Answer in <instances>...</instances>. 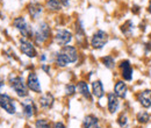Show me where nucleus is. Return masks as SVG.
<instances>
[{
	"instance_id": "30",
	"label": "nucleus",
	"mask_w": 151,
	"mask_h": 128,
	"mask_svg": "<svg viewBox=\"0 0 151 128\" xmlns=\"http://www.w3.org/2000/svg\"><path fill=\"white\" fill-rule=\"evenodd\" d=\"M148 9H149V12L151 13V1H150V4H149V7H148Z\"/></svg>"
},
{
	"instance_id": "22",
	"label": "nucleus",
	"mask_w": 151,
	"mask_h": 128,
	"mask_svg": "<svg viewBox=\"0 0 151 128\" xmlns=\"http://www.w3.org/2000/svg\"><path fill=\"white\" fill-rule=\"evenodd\" d=\"M102 62H104V64H105L108 69H113L114 67H115V62H114L113 57H111V56L104 57V58H102Z\"/></svg>"
},
{
	"instance_id": "18",
	"label": "nucleus",
	"mask_w": 151,
	"mask_h": 128,
	"mask_svg": "<svg viewBox=\"0 0 151 128\" xmlns=\"http://www.w3.org/2000/svg\"><path fill=\"white\" fill-rule=\"evenodd\" d=\"M84 128H99L98 119L94 115H87L84 120Z\"/></svg>"
},
{
	"instance_id": "21",
	"label": "nucleus",
	"mask_w": 151,
	"mask_h": 128,
	"mask_svg": "<svg viewBox=\"0 0 151 128\" xmlns=\"http://www.w3.org/2000/svg\"><path fill=\"white\" fill-rule=\"evenodd\" d=\"M137 119H138V121L139 122H142V124H144V122H148L149 121V119H150V114L148 113V112H139L138 114H137Z\"/></svg>"
},
{
	"instance_id": "2",
	"label": "nucleus",
	"mask_w": 151,
	"mask_h": 128,
	"mask_svg": "<svg viewBox=\"0 0 151 128\" xmlns=\"http://www.w3.org/2000/svg\"><path fill=\"white\" fill-rule=\"evenodd\" d=\"M108 41V35L107 33H105L104 30H98L95 33L93 37H92V41H91V44L94 49H101Z\"/></svg>"
},
{
	"instance_id": "16",
	"label": "nucleus",
	"mask_w": 151,
	"mask_h": 128,
	"mask_svg": "<svg viewBox=\"0 0 151 128\" xmlns=\"http://www.w3.org/2000/svg\"><path fill=\"white\" fill-rule=\"evenodd\" d=\"M28 11H29V14L32 15V18L36 19L40 17V14L42 13V6L40 4H30L28 6Z\"/></svg>"
},
{
	"instance_id": "7",
	"label": "nucleus",
	"mask_w": 151,
	"mask_h": 128,
	"mask_svg": "<svg viewBox=\"0 0 151 128\" xmlns=\"http://www.w3.org/2000/svg\"><path fill=\"white\" fill-rule=\"evenodd\" d=\"M20 43H21V51L24 55H27L28 57H35L36 56V50L29 41H27L26 38H21Z\"/></svg>"
},
{
	"instance_id": "9",
	"label": "nucleus",
	"mask_w": 151,
	"mask_h": 128,
	"mask_svg": "<svg viewBox=\"0 0 151 128\" xmlns=\"http://www.w3.org/2000/svg\"><path fill=\"white\" fill-rule=\"evenodd\" d=\"M137 99H138L139 104L143 107H145V108L151 107V90H144V91H142L137 95Z\"/></svg>"
},
{
	"instance_id": "15",
	"label": "nucleus",
	"mask_w": 151,
	"mask_h": 128,
	"mask_svg": "<svg viewBox=\"0 0 151 128\" xmlns=\"http://www.w3.org/2000/svg\"><path fill=\"white\" fill-rule=\"evenodd\" d=\"M119 107V99L115 93H109L108 94V110L111 113H115Z\"/></svg>"
},
{
	"instance_id": "20",
	"label": "nucleus",
	"mask_w": 151,
	"mask_h": 128,
	"mask_svg": "<svg viewBox=\"0 0 151 128\" xmlns=\"http://www.w3.org/2000/svg\"><path fill=\"white\" fill-rule=\"evenodd\" d=\"M47 6L51 11H59L62 8L59 0H47Z\"/></svg>"
},
{
	"instance_id": "10",
	"label": "nucleus",
	"mask_w": 151,
	"mask_h": 128,
	"mask_svg": "<svg viewBox=\"0 0 151 128\" xmlns=\"http://www.w3.org/2000/svg\"><path fill=\"white\" fill-rule=\"evenodd\" d=\"M27 85L28 88L34 92H37L40 93L41 92V86H40V82H38V78L36 76V73L32 72L29 73L28 76V80H27Z\"/></svg>"
},
{
	"instance_id": "5",
	"label": "nucleus",
	"mask_w": 151,
	"mask_h": 128,
	"mask_svg": "<svg viewBox=\"0 0 151 128\" xmlns=\"http://www.w3.org/2000/svg\"><path fill=\"white\" fill-rule=\"evenodd\" d=\"M0 106L9 114H14L15 113L14 103L11 99V97H8L7 94H0Z\"/></svg>"
},
{
	"instance_id": "8",
	"label": "nucleus",
	"mask_w": 151,
	"mask_h": 128,
	"mask_svg": "<svg viewBox=\"0 0 151 128\" xmlns=\"http://www.w3.org/2000/svg\"><path fill=\"white\" fill-rule=\"evenodd\" d=\"M55 40H56L57 44H59V46H65V44H68V43L72 40V35H71L70 32H68V30H65V29H62V30H58V32H57Z\"/></svg>"
},
{
	"instance_id": "27",
	"label": "nucleus",
	"mask_w": 151,
	"mask_h": 128,
	"mask_svg": "<svg viewBox=\"0 0 151 128\" xmlns=\"http://www.w3.org/2000/svg\"><path fill=\"white\" fill-rule=\"evenodd\" d=\"M54 128H65V126H64L62 122H56L55 126H54Z\"/></svg>"
},
{
	"instance_id": "19",
	"label": "nucleus",
	"mask_w": 151,
	"mask_h": 128,
	"mask_svg": "<svg viewBox=\"0 0 151 128\" xmlns=\"http://www.w3.org/2000/svg\"><path fill=\"white\" fill-rule=\"evenodd\" d=\"M92 89H93V94L96 98H101L104 95V86L100 80H95L92 83Z\"/></svg>"
},
{
	"instance_id": "4",
	"label": "nucleus",
	"mask_w": 151,
	"mask_h": 128,
	"mask_svg": "<svg viewBox=\"0 0 151 128\" xmlns=\"http://www.w3.org/2000/svg\"><path fill=\"white\" fill-rule=\"evenodd\" d=\"M14 26L20 30V33L24 37H30L32 36V29L28 26V23L26 22V20L23 18H17L14 20Z\"/></svg>"
},
{
	"instance_id": "17",
	"label": "nucleus",
	"mask_w": 151,
	"mask_h": 128,
	"mask_svg": "<svg viewBox=\"0 0 151 128\" xmlns=\"http://www.w3.org/2000/svg\"><path fill=\"white\" fill-rule=\"evenodd\" d=\"M78 91L80 92V94H83L86 99L88 100H92V97H91V93H90V90H88V86L85 82H79L78 83Z\"/></svg>"
},
{
	"instance_id": "1",
	"label": "nucleus",
	"mask_w": 151,
	"mask_h": 128,
	"mask_svg": "<svg viewBox=\"0 0 151 128\" xmlns=\"http://www.w3.org/2000/svg\"><path fill=\"white\" fill-rule=\"evenodd\" d=\"M11 85L19 97H27L28 95L27 85L24 84V82L21 77H18V76L11 77Z\"/></svg>"
},
{
	"instance_id": "29",
	"label": "nucleus",
	"mask_w": 151,
	"mask_h": 128,
	"mask_svg": "<svg viewBox=\"0 0 151 128\" xmlns=\"http://www.w3.org/2000/svg\"><path fill=\"white\" fill-rule=\"evenodd\" d=\"M2 86H4V79H2L1 77H0V89H1Z\"/></svg>"
},
{
	"instance_id": "28",
	"label": "nucleus",
	"mask_w": 151,
	"mask_h": 128,
	"mask_svg": "<svg viewBox=\"0 0 151 128\" xmlns=\"http://www.w3.org/2000/svg\"><path fill=\"white\" fill-rule=\"evenodd\" d=\"M64 6H69V0H59Z\"/></svg>"
},
{
	"instance_id": "11",
	"label": "nucleus",
	"mask_w": 151,
	"mask_h": 128,
	"mask_svg": "<svg viewBox=\"0 0 151 128\" xmlns=\"http://www.w3.org/2000/svg\"><path fill=\"white\" fill-rule=\"evenodd\" d=\"M120 68H121V71H122V77H123L126 80H132V65H130V63H129V61H123V62H121Z\"/></svg>"
},
{
	"instance_id": "24",
	"label": "nucleus",
	"mask_w": 151,
	"mask_h": 128,
	"mask_svg": "<svg viewBox=\"0 0 151 128\" xmlns=\"http://www.w3.org/2000/svg\"><path fill=\"white\" fill-rule=\"evenodd\" d=\"M36 128H51L50 127V125H49V122L47 121V120H37L36 121Z\"/></svg>"
},
{
	"instance_id": "13",
	"label": "nucleus",
	"mask_w": 151,
	"mask_h": 128,
	"mask_svg": "<svg viewBox=\"0 0 151 128\" xmlns=\"http://www.w3.org/2000/svg\"><path fill=\"white\" fill-rule=\"evenodd\" d=\"M114 92H115V94H116L117 97L124 98L126 94H127V85H126V83L122 82V80L116 82V84H115V86H114Z\"/></svg>"
},
{
	"instance_id": "26",
	"label": "nucleus",
	"mask_w": 151,
	"mask_h": 128,
	"mask_svg": "<svg viewBox=\"0 0 151 128\" xmlns=\"http://www.w3.org/2000/svg\"><path fill=\"white\" fill-rule=\"evenodd\" d=\"M65 92H66V94H69V95H72V94H75L76 88L73 86V85L69 84V85H66V86H65Z\"/></svg>"
},
{
	"instance_id": "25",
	"label": "nucleus",
	"mask_w": 151,
	"mask_h": 128,
	"mask_svg": "<svg viewBox=\"0 0 151 128\" xmlns=\"http://www.w3.org/2000/svg\"><path fill=\"white\" fill-rule=\"evenodd\" d=\"M127 121H128V120H127V115H126L124 113L119 116V121H117V122H119L120 126H126V125H127Z\"/></svg>"
},
{
	"instance_id": "6",
	"label": "nucleus",
	"mask_w": 151,
	"mask_h": 128,
	"mask_svg": "<svg viewBox=\"0 0 151 128\" xmlns=\"http://www.w3.org/2000/svg\"><path fill=\"white\" fill-rule=\"evenodd\" d=\"M60 54L66 58L68 63H73V62L77 61V58H78V54H77L76 48L75 47H71V46H65L62 49Z\"/></svg>"
},
{
	"instance_id": "12",
	"label": "nucleus",
	"mask_w": 151,
	"mask_h": 128,
	"mask_svg": "<svg viewBox=\"0 0 151 128\" xmlns=\"http://www.w3.org/2000/svg\"><path fill=\"white\" fill-rule=\"evenodd\" d=\"M22 107H23V113L27 118H32L34 114H35V105L33 103V100L30 99H27L24 101H22Z\"/></svg>"
},
{
	"instance_id": "3",
	"label": "nucleus",
	"mask_w": 151,
	"mask_h": 128,
	"mask_svg": "<svg viewBox=\"0 0 151 128\" xmlns=\"http://www.w3.org/2000/svg\"><path fill=\"white\" fill-rule=\"evenodd\" d=\"M50 35V28L47 23H41L35 32V40L37 43H44Z\"/></svg>"
},
{
	"instance_id": "23",
	"label": "nucleus",
	"mask_w": 151,
	"mask_h": 128,
	"mask_svg": "<svg viewBox=\"0 0 151 128\" xmlns=\"http://www.w3.org/2000/svg\"><path fill=\"white\" fill-rule=\"evenodd\" d=\"M132 21H128L127 23L123 25L122 27V32L126 34V35H130L132 34Z\"/></svg>"
},
{
	"instance_id": "14",
	"label": "nucleus",
	"mask_w": 151,
	"mask_h": 128,
	"mask_svg": "<svg viewBox=\"0 0 151 128\" xmlns=\"http://www.w3.org/2000/svg\"><path fill=\"white\" fill-rule=\"evenodd\" d=\"M54 95L51 94V93H45V94H43L42 97H41V99H40V104H41V106L42 107H44V108H50L51 106H52V104H54Z\"/></svg>"
}]
</instances>
